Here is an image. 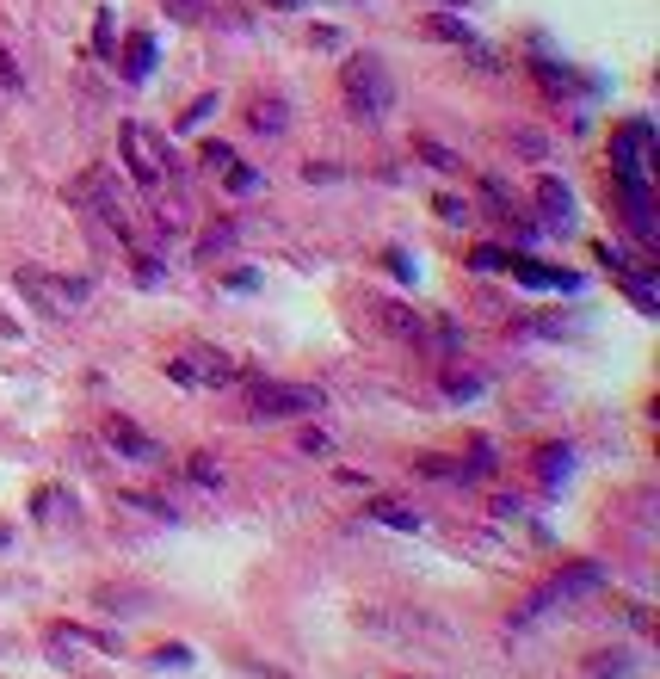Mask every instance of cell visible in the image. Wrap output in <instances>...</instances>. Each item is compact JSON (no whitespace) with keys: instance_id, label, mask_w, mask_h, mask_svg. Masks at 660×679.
I'll list each match as a JSON object with an SVG mask.
<instances>
[{"instance_id":"obj_1","label":"cell","mask_w":660,"mask_h":679,"mask_svg":"<svg viewBox=\"0 0 660 679\" xmlns=\"http://www.w3.org/2000/svg\"><path fill=\"white\" fill-rule=\"evenodd\" d=\"M340 81H346V99H352L358 118H383L389 105H395V81H389V68L377 56H352Z\"/></svg>"},{"instance_id":"obj_2","label":"cell","mask_w":660,"mask_h":679,"mask_svg":"<svg viewBox=\"0 0 660 679\" xmlns=\"http://www.w3.org/2000/svg\"><path fill=\"white\" fill-rule=\"evenodd\" d=\"M327 396L315 383H260L253 389V414L260 420H284V414H315Z\"/></svg>"},{"instance_id":"obj_3","label":"cell","mask_w":660,"mask_h":679,"mask_svg":"<svg viewBox=\"0 0 660 679\" xmlns=\"http://www.w3.org/2000/svg\"><path fill=\"white\" fill-rule=\"evenodd\" d=\"M371 321L389 334V340H408V346H420L426 340V315L414 309V303H395V297H371Z\"/></svg>"},{"instance_id":"obj_4","label":"cell","mask_w":660,"mask_h":679,"mask_svg":"<svg viewBox=\"0 0 660 679\" xmlns=\"http://www.w3.org/2000/svg\"><path fill=\"white\" fill-rule=\"evenodd\" d=\"M599 581H605V568H599V562H574L568 575H556V581H549V587L531 599V612H543V605H562L568 593H593Z\"/></svg>"},{"instance_id":"obj_5","label":"cell","mask_w":660,"mask_h":679,"mask_svg":"<svg viewBox=\"0 0 660 679\" xmlns=\"http://www.w3.org/2000/svg\"><path fill=\"white\" fill-rule=\"evenodd\" d=\"M426 31H432V38H445V44H457V50H469V62H475V68H494V50H488L482 38H475V31H469L463 19L432 13V19H426Z\"/></svg>"},{"instance_id":"obj_6","label":"cell","mask_w":660,"mask_h":679,"mask_svg":"<svg viewBox=\"0 0 660 679\" xmlns=\"http://www.w3.org/2000/svg\"><path fill=\"white\" fill-rule=\"evenodd\" d=\"M105 439H112V445H118V457H130V463H155V457H161V445H155L149 433H142L136 420H124V414L105 420Z\"/></svg>"},{"instance_id":"obj_7","label":"cell","mask_w":660,"mask_h":679,"mask_svg":"<svg viewBox=\"0 0 660 679\" xmlns=\"http://www.w3.org/2000/svg\"><path fill=\"white\" fill-rule=\"evenodd\" d=\"M118 136H124V155H130V173H136V180H142V186L155 192V180H161V161L149 155V130H142V124H124Z\"/></svg>"},{"instance_id":"obj_8","label":"cell","mask_w":660,"mask_h":679,"mask_svg":"<svg viewBox=\"0 0 660 679\" xmlns=\"http://www.w3.org/2000/svg\"><path fill=\"white\" fill-rule=\"evenodd\" d=\"M506 266H512V278H519V284H531V291H580V278H574V272L537 266V260H519V254H512Z\"/></svg>"},{"instance_id":"obj_9","label":"cell","mask_w":660,"mask_h":679,"mask_svg":"<svg viewBox=\"0 0 660 679\" xmlns=\"http://www.w3.org/2000/svg\"><path fill=\"white\" fill-rule=\"evenodd\" d=\"M149 68H155V38H149V31H136V38L124 44V75H130V81H142Z\"/></svg>"},{"instance_id":"obj_10","label":"cell","mask_w":660,"mask_h":679,"mask_svg":"<svg viewBox=\"0 0 660 679\" xmlns=\"http://www.w3.org/2000/svg\"><path fill=\"white\" fill-rule=\"evenodd\" d=\"M537 198H543V217L568 229V186H562V180H543V186H537Z\"/></svg>"},{"instance_id":"obj_11","label":"cell","mask_w":660,"mask_h":679,"mask_svg":"<svg viewBox=\"0 0 660 679\" xmlns=\"http://www.w3.org/2000/svg\"><path fill=\"white\" fill-rule=\"evenodd\" d=\"M371 519H383V525H395V531H420V513L389 507V500H371Z\"/></svg>"},{"instance_id":"obj_12","label":"cell","mask_w":660,"mask_h":679,"mask_svg":"<svg viewBox=\"0 0 660 679\" xmlns=\"http://www.w3.org/2000/svg\"><path fill=\"white\" fill-rule=\"evenodd\" d=\"M253 130H260V136H278V130H284V105H278V99H260V105H253Z\"/></svg>"},{"instance_id":"obj_13","label":"cell","mask_w":660,"mask_h":679,"mask_svg":"<svg viewBox=\"0 0 660 679\" xmlns=\"http://www.w3.org/2000/svg\"><path fill=\"white\" fill-rule=\"evenodd\" d=\"M223 186H229L235 198H247V192H260V173L241 167V161H229V167H223Z\"/></svg>"},{"instance_id":"obj_14","label":"cell","mask_w":660,"mask_h":679,"mask_svg":"<svg viewBox=\"0 0 660 679\" xmlns=\"http://www.w3.org/2000/svg\"><path fill=\"white\" fill-rule=\"evenodd\" d=\"M229 247H235V229L223 223V229H210V235H204V247H198V254H204V260H216V254H229Z\"/></svg>"},{"instance_id":"obj_15","label":"cell","mask_w":660,"mask_h":679,"mask_svg":"<svg viewBox=\"0 0 660 679\" xmlns=\"http://www.w3.org/2000/svg\"><path fill=\"white\" fill-rule=\"evenodd\" d=\"M506 260H512L506 247H475V254H469V266H475V272H500Z\"/></svg>"},{"instance_id":"obj_16","label":"cell","mask_w":660,"mask_h":679,"mask_svg":"<svg viewBox=\"0 0 660 679\" xmlns=\"http://www.w3.org/2000/svg\"><path fill=\"white\" fill-rule=\"evenodd\" d=\"M568 463H574V457H568L562 445H549V457L537 463V470H543V482H556V476H568Z\"/></svg>"},{"instance_id":"obj_17","label":"cell","mask_w":660,"mask_h":679,"mask_svg":"<svg viewBox=\"0 0 660 679\" xmlns=\"http://www.w3.org/2000/svg\"><path fill=\"white\" fill-rule=\"evenodd\" d=\"M192 482H204V488H223V470H216L210 457H192Z\"/></svg>"},{"instance_id":"obj_18","label":"cell","mask_w":660,"mask_h":679,"mask_svg":"<svg viewBox=\"0 0 660 679\" xmlns=\"http://www.w3.org/2000/svg\"><path fill=\"white\" fill-rule=\"evenodd\" d=\"M229 161H235V149H223V142H204V167H210V173H223Z\"/></svg>"},{"instance_id":"obj_19","label":"cell","mask_w":660,"mask_h":679,"mask_svg":"<svg viewBox=\"0 0 660 679\" xmlns=\"http://www.w3.org/2000/svg\"><path fill=\"white\" fill-rule=\"evenodd\" d=\"M420 155H426V161H432V167H451V161H457V155H451V149H445V142H420Z\"/></svg>"},{"instance_id":"obj_20","label":"cell","mask_w":660,"mask_h":679,"mask_svg":"<svg viewBox=\"0 0 660 679\" xmlns=\"http://www.w3.org/2000/svg\"><path fill=\"white\" fill-rule=\"evenodd\" d=\"M297 451H309V457H327V451H334V445H327L321 433H303V445H297Z\"/></svg>"},{"instance_id":"obj_21","label":"cell","mask_w":660,"mask_h":679,"mask_svg":"<svg viewBox=\"0 0 660 679\" xmlns=\"http://www.w3.org/2000/svg\"><path fill=\"white\" fill-rule=\"evenodd\" d=\"M512 142H519V149H525V155H531V161H537V155H543V136H531V130H519V136H512Z\"/></svg>"},{"instance_id":"obj_22","label":"cell","mask_w":660,"mask_h":679,"mask_svg":"<svg viewBox=\"0 0 660 679\" xmlns=\"http://www.w3.org/2000/svg\"><path fill=\"white\" fill-rule=\"evenodd\" d=\"M167 7H173L179 19H198V13H204V0H167Z\"/></svg>"},{"instance_id":"obj_23","label":"cell","mask_w":660,"mask_h":679,"mask_svg":"<svg viewBox=\"0 0 660 679\" xmlns=\"http://www.w3.org/2000/svg\"><path fill=\"white\" fill-rule=\"evenodd\" d=\"M0 81H7V87H19V68H13V56H7V50H0Z\"/></svg>"},{"instance_id":"obj_24","label":"cell","mask_w":660,"mask_h":679,"mask_svg":"<svg viewBox=\"0 0 660 679\" xmlns=\"http://www.w3.org/2000/svg\"><path fill=\"white\" fill-rule=\"evenodd\" d=\"M266 7H284V13H290V7H303V0H266Z\"/></svg>"}]
</instances>
